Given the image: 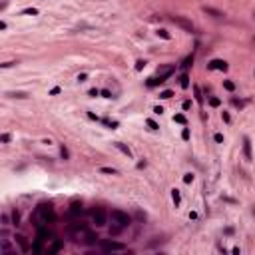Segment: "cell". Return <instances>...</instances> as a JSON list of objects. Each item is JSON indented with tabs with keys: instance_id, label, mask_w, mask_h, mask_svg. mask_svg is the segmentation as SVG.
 <instances>
[{
	"instance_id": "cell-1",
	"label": "cell",
	"mask_w": 255,
	"mask_h": 255,
	"mask_svg": "<svg viewBox=\"0 0 255 255\" xmlns=\"http://www.w3.org/2000/svg\"><path fill=\"white\" fill-rule=\"evenodd\" d=\"M38 217L42 223H54L56 221V213H54V207L50 203H40L38 205Z\"/></svg>"
},
{
	"instance_id": "cell-2",
	"label": "cell",
	"mask_w": 255,
	"mask_h": 255,
	"mask_svg": "<svg viewBox=\"0 0 255 255\" xmlns=\"http://www.w3.org/2000/svg\"><path fill=\"white\" fill-rule=\"evenodd\" d=\"M110 219H112V223L120 225L122 229H124V227H127V225L132 223V217H130L127 213H124L122 209H112V213H110Z\"/></svg>"
},
{
	"instance_id": "cell-3",
	"label": "cell",
	"mask_w": 255,
	"mask_h": 255,
	"mask_svg": "<svg viewBox=\"0 0 255 255\" xmlns=\"http://www.w3.org/2000/svg\"><path fill=\"white\" fill-rule=\"evenodd\" d=\"M106 219H108V213H106L104 207H94L92 209V221L96 223V227H104Z\"/></svg>"
},
{
	"instance_id": "cell-4",
	"label": "cell",
	"mask_w": 255,
	"mask_h": 255,
	"mask_svg": "<svg viewBox=\"0 0 255 255\" xmlns=\"http://www.w3.org/2000/svg\"><path fill=\"white\" fill-rule=\"evenodd\" d=\"M171 22L175 24V26H179L181 30H185V32H193V24H191V20H187V18H183V16H173L171 18Z\"/></svg>"
},
{
	"instance_id": "cell-5",
	"label": "cell",
	"mask_w": 255,
	"mask_h": 255,
	"mask_svg": "<svg viewBox=\"0 0 255 255\" xmlns=\"http://www.w3.org/2000/svg\"><path fill=\"white\" fill-rule=\"evenodd\" d=\"M102 249L106 253H112V251H126V245L120 243V241H104L102 243Z\"/></svg>"
},
{
	"instance_id": "cell-6",
	"label": "cell",
	"mask_w": 255,
	"mask_h": 255,
	"mask_svg": "<svg viewBox=\"0 0 255 255\" xmlns=\"http://www.w3.org/2000/svg\"><path fill=\"white\" fill-rule=\"evenodd\" d=\"M207 68L209 70H221V72H225L227 70V62H223V60H211L207 64Z\"/></svg>"
},
{
	"instance_id": "cell-7",
	"label": "cell",
	"mask_w": 255,
	"mask_h": 255,
	"mask_svg": "<svg viewBox=\"0 0 255 255\" xmlns=\"http://www.w3.org/2000/svg\"><path fill=\"white\" fill-rule=\"evenodd\" d=\"M243 154H245V160L251 162L253 160V154H251V142L249 138H243Z\"/></svg>"
},
{
	"instance_id": "cell-8",
	"label": "cell",
	"mask_w": 255,
	"mask_h": 255,
	"mask_svg": "<svg viewBox=\"0 0 255 255\" xmlns=\"http://www.w3.org/2000/svg\"><path fill=\"white\" fill-rule=\"evenodd\" d=\"M62 247H64V243H62L60 239H52V245H50V247H48L46 251H48V253H58V251H60Z\"/></svg>"
},
{
	"instance_id": "cell-9",
	"label": "cell",
	"mask_w": 255,
	"mask_h": 255,
	"mask_svg": "<svg viewBox=\"0 0 255 255\" xmlns=\"http://www.w3.org/2000/svg\"><path fill=\"white\" fill-rule=\"evenodd\" d=\"M203 12H205L207 16H213V18H223V12H219V10H215V8H209V6H203Z\"/></svg>"
},
{
	"instance_id": "cell-10",
	"label": "cell",
	"mask_w": 255,
	"mask_h": 255,
	"mask_svg": "<svg viewBox=\"0 0 255 255\" xmlns=\"http://www.w3.org/2000/svg\"><path fill=\"white\" fill-rule=\"evenodd\" d=\"M82 211H84V207H82L80 201H74V203L70 205V213H72V215H80Z\"/></svg>"
},
{
	"instance_id": "cell-11",
	"label": "cell",
	"mask_w": 255,
	"mask_h": 255,
	"mask_svg": "<svg viewBox=\"0 0 255 255\" xmlns=\"http://www.w3.org/2000/svg\"><path fill=\"white\" fill-rule=\"evenodd\" d=\"M116 148H118V150H120V152H122L124 156H127V158H132V150L127 148L126 144H122V142H116Z\"/></svg>"
},
{
	"instance_id": "cell-12",
	"label": "cell",
	"mask_w": 255,
	"mask_h": 255,
	"mask_svg": "<svg viewBox=\"0 0 255 255\" xmlns=\"http://www.w3.org/2000/svg\"><path fill=\"white\" fill-rule=\"evenodd\" d=\"M160 84H164V80H162L160 76H154V78H150V80L146 82L148 88H156V86H160Z\"/></svg>"
},
{
	"instance_id": "cell-13",
	"label": "cell",
	"mask_w": 255,
	"mask_h": 255,
	"mask_svg": "<svg viewBox=\"0 0 255 255\" xmlns=\"http://www.w3.org/2000/svg\"><path fill=\"white\" fill-rule=\"evenodd\" d=\"M16 243L20 245V249L26 253L28 251V243H26V237H22V235H16Z\"/></svg>"
},
{
	"instance_id": "cell-14",
	"label": "cell",
	"mask_w": 255,
	"mask_h": 255,
	"mask_svg": "<svg viewBox=\"0 0 255 255\" xmlns=\"http://www.w3.org/2000/svg\"><path fill=\"white\" fill-rule=\"evenodd\" d=\"M42 243H44V239H40V237H36V241H34V247H32V251H34V253H42V251H44Z\"/></svg>"
},
{
	"instance_id": "cell-15",
	"label": "cell",
	"mask_w": 255,
	"mask_h": 255,
	"mask_svg": "<svg viewBox=\"0 0 255 255\" xmlns=\"http://www.w3.org/2000/svg\"><path fill=\"white\" fill-rule=\"evenodd\" d=\"M38 237H40V239H44V241H48L52 235H50V231H48V229H44V227H38Z\"/></svg>"
},
{
	"instance_id": "cell-16",
	"label": "cell",
	"mask_w": 255,
	"mask_h": 255,
	"mask_svg": "<svg viewBox=\"0 0 255 255\" xmlns=\"http://www.w3.org/2000/svg\"><path fill=\"white\" fill-rule=\"evenodd\" d=\"M179 84H181L183 90L189 88V76H187V74H181V76H179Z\"/></svg>"
},
{
	"instance_id": "cell-17",
	"label": "cell",
	"mask_w": 255,
	"mask_h": 255,
	"mask_svg": "<svg viewBox=\"0 0 255 255\" xmlns=\"http://www.w3.org/2000/svg\"><path fill=\"white\" fill-rule=\"evenodd\" d=\"M171 199H173V203H175V205H179L181 195H179V191H177V189H171Z\"/></svg>"
},
{
	"instance_id": "cell-18",
	"label": "cell",
	"mask_w": 255,
	"mask_h": 255,
	"mask_svg": "<svg viewBox=\"0 0 255 255\" xmlns=\"http://www.w3.org/2000/svg\"><path fill=\"white\" fill-rule=\"evenodd\" d=\"M193 94H195V100L201 104V102H203V96H201V90H199V86H193Z\"/></svg>"
},
{
	"instance_id": "cell-19",
	"label": "cell",
	"mask_w": 255,
	"mask_h": 255,
	"mask_svg": "<svg viewBox=\"0 0 255 255\" xmlns=\"http://www.w3.org/2000/svg\"><path fill=\"white\" fill-rule=\"evenodd\" d=\"M209 106H211V108H219V106H221V100L215 98V96H211V98H209Z\"/></svg>"
},
{
	"instance_id": "cell-20",
	"label": "cell",
	"mask_w": 255,
	"mask_h": 255,
	"mask_svg": "<svg viewBox=\"0 0 255 255\" xmlns=\"http://www.w3.org/2000/svg\"><path fill=\"white\" fill-rule=\"evenodd\" d=\"M191 64H193V54H189V56L183 60V64H181V66H183V68H189Z\"/></svg>"
},
{
	"instance_id": "cell-21",
	"label": "cell",
	"mask_w": 255,
	"mask_h": 255,
	"mask_svg": "<svg viewBox=\"0 0 255 255\" xmlns=\"http://www.w3.org/2000/svg\"><path fill=\"white\" fill-rule=\"evenodd\" d=\"M173 122H177V124H183V126H185V116H183V114H175V116H173Z\"/></svg>"
},
{
	"instance_id": "cell-22",
	"label": "cell",
	"mask_w": 255,
	"mask_h": 255,
	"mask_svg": "<svg viewBox=\"0 0 255 255\" xmlns=\"http://www.w3.org/2000/svg\"><path fill=\"white\" fill-rule=\"evenodd\" d=\"M171 96H173V92H171V90H164V92L160 94V98H162V100H170Z\"/></svg>"
},
{
	"instance_id": "cell-23",
	"label": "cell",
	"mask_w": 255,
	"mask_h": 255,
	"mask_svg": "<svg viewBox=\"0 0 255 255\" xmlns=\"http://www.w3.org/2000/svg\"><path fill=\"white\" fill-rule=\"evenodd\" d=\"M223 88H225V90H229V92H233V90H235V84H233V82H229V80H223Z\"/></svg>"
},
{
	"instance_id": "cell-24",
	"label": "cell",
	"mask_w": 255,
	"mask_h": 255,
	"mask_svg": "<svg viewBox=\"0 0 255 255\" xmlns=\"http://www.w3.org/2000/svg\"><path fill=\"white\" fill-rule=\"evenodd\" d=\"M60 156H62V160H68V158H70V154H68L66 146H62V148H60Z\"/></svg>"
},
{
	"instance_id": "cell-25",
	"label": "cell",
	"mask_w": 255,
	"mask_h": 255,
	"mask_svg": "<svg viewBox=\"0 0 255 255\" xmlns=\"http://www.w3.org/2000/svg\"><path fill=\"white\" fill-rule=\"evenodd\" d=\"M100 171H102V173H110V175H116V173H118V171L114 170V168H102Z\"/></svg>"
},
{
	"instance_id": "cell-26",
	"label": "cell",
	"mask_w": 255,
	"mask_h": 255,
	"mask_svg": "<svg viewBox=\"0 0 255 255\" xmlns=\"http://www.w3.org/2000/svg\"><path fill=\"white\" fill-rule=\"evenodd\" d=\"M12 221H14V225H18V221H20V213L16 211V209L12 211Z\"/></svg>"
},
{
	"instance_id": "cell-27",
	"label": "cell",
	"mask_w": 255,
	"mask_h": 255,
	"mask_svg": "<svg viewBox=\"0 0 255 255\" xmlns=\"http://www.w3.org/2000/svg\"><path fill=\"white\" fill-rule=\"evenodd\" d=\"M146 124L150 126V130H160V126H158V122H154V120H148Z\"/></svg>"
},
{
	"instance_id": "cell-28",
	"label": "cell",
	"mask_w": 255,
	"mask_h": 255,
	"mask_svg": "<svg viewBox=\"0 0 255 255\" xmlns=\"http://www.w3.org/2000/svg\"><path fill=\"white\" fill-rule=\"evenodd\" d=\"M158 36H162L164 40H170V34H168V30H158Z\"/></svg>"
},
{
	"instance_id": "cell-29",
	"label": "cell",
	"mask_w": 255,
	"mask_h": 255,
	"mask_svg": "<svg viewBox=\"0 0 255 255\" xmlns=\"http://www.w3.org/2000/svg\"><path fill=\"white\" fill-rule=\"evenodd\" d=\"M10 96H12V98H20V100H22V98H28V94H24V92H16V94H10Z\"/></svg>"
},
{
	"instance_id": "cell-30",
	"label": "cell",
	"mask_w": 255,
	"mask_h": 255,
	"mask_svg": "<svg viewBox=\"0 0 255 255\" xmlns=\"http://www.w3.org/2000/svg\"><path fill=\"white\" fill-rule=\"evenodd\" d=\"M221 118H223V122H225V124H229V122H231V116H229L227 112H221Z\"/></svg>"
},
{
	"instance_id": "cell-31",
	"label": "cell",
	"mask_w": 255,
	"mask_h": 255,
	"mask_svg": "<svg viewBox=\"0 0 255 255\" xmlns=\"http://www.w3.org/2000/svg\"><path fill=\"white\" fill-rule=\"evenodd\" d=\"M24 14H32V16H36V14H38V10H36V8H26V10H24Z\"/></svg>"
},
{
	"instance_id": "cell-32",
	"label": "cell",
	"mask_w": 255,
	"mask_h": 255,
	"mask_svg": "<svg viewBox=\"0 0 255 255\" xmlns=\"http://www.w3.org/2000/svg\"><path fill=\"white\" fill-rule=\"evenodd\" d=\"M144 66H146L144 60H138V62H136V70H144Z\"/></svg>"
},
{
	"instance_id": "cell-33",
	"label": "cell",
	"mask_w": 255,
	"mask_h": 255,
	"mask_svg": "<svg viewBox=\"0 0 255 255\" xmlns=\"http://www.w3.org/2000/svg\"><path fill=\"white\" fill-rule=\"evenodd\" d=\"M183 181H185V183H191V181H193V175H191V173H185V175H183Z\"/></svg>"
},
{
	"instance_id": "cell-34",
	"label": "cell",
	"mask_w": 255,
	"mask_h": 255,
	"mask_svg": "<svg viewBox=\"0 0 255 255\" xmlns=\"http://www.w3.org/2000/svg\"><path fill=\"white\" fill-rule=\"evenodd\" d=\"M88 94H90V96H92V98H96V96H100V94H102V92H100V90H96V88H94V90H90V92H88Z\"/></svg>"
},
{
	"instance_id": "cell-35",
	"label": "cell",
	"mask_w": 255,
	"mask_h": 255,
	"mask_svg": "<svg viewBox=\"0 0 255 255\" xmlns=\"http://www.w3.org/2000/svg\"><path fill=\"white\" fill-rule=\"evenodd\" d=\"M154 114H158V116L164 114V108H162V106H156V108H154Z\"/></svg>"
},
{
	"instance_id": "cell-36",
	"label": "cell",
	"mask_w": 255,
	"mask_h": 255,
	"mask_svg": "<svg viewBox=\"0 0 255 255\" xmlns=\"http://www.w3.org/2000/svg\"><path fill=\"white\" fill-rule=\"evenodd\" d=\"M181 138H183V140H189V130H187V127L181 132Z\"/></svg>"
},
{
	"instance_id": "cell-37",
	"label": "cell",
	"mask_w": 255,
	"mask_h": 255,
	"mask_svg": "<svg viewBox=\"0 0 255 255\" xmlns=\"http://www.w3.org/2000/svg\"><path fill=\"white\" fill-rule=\"evenodd\" d=\"M0 140H2L4 144H8V142H10V134H2V138H0Z\"/></svg>"
},
{
	"instance_id": "cell-38",
	"label": "cell",
	"mask_w": 255,
	"mask_h": 255,
	"mask_svg": "<svg viewBox=\"0 0 255 255\" xmlns=\"http://www.w3.org/2000/svg\"><path fill=\"white\" fill-rule=\"evenodd\" d=\"M213 140H215L217 144H221V142H223V136H221V134H215V136H213Z\"/></svg>"
},
{
	"instance_id": "cell-39",
	"label": "cell",
	"mask_w": 255,
	"mask_h": 255,
	"mask_svg": "<svg viewBox=\"0 0 255 255\" xmlns=\"http://www.w3.org/2000/svg\"><path fill=\"white\" fill-rule=\"evenodd\" d=\"M88 80V74H78V82H86Z\"/></svg>"
},
{
	"instance_id": "cell-40",
	"label": "cell",
	"mask_w": 255,
	"mask_h": 255,
	"mask_svg": "<svg viewBox=\"0 0 255 255\" xmlns=\"http://www.w3.org/2000/svg\"><path fill=\"white\" fill-rule=\"evenodd\" d=\"M102 96H104V98H112V92H110V90H102Z\"/></svg>"
},
{
	"instance_id": "cell-41",
	"label": "cell",
	"mask_w": 255,
	"mask_h": 255,
	"mask_svg": "<svg viewBox=\"0 0 255 255\" xmlns=\"http://www.w3.org/2000/svg\"><path fill=\"white\" fill-rule=\"evenodd\" d=\"M50 94H52V96H56V94H60V88H58V86H56V88H52V90H50Z\"/></svg>"
},
{
	"instance_id": "cell-42",
	"label": "cell",
	"mask_w": 255,
	"mask_h": 255,
	"mask_svg": "<svg viewBox=\"0 0 255 255\" xmlns=\"http://www.w3.org/2000/svg\"><path fill=\"white\" fill-rule=\"evenodd\" d=\"M189 108H191V102L185 100V102H183V110H189Z\"/></svg>"
},
{
	"instance_id": "cell-43",
	"label": "cell",
	"mask_w": 255,
	"mask_h": 255,
	"mask_svg": "<svg viewBox=\"0 0 255 255\" xmlns=\"http://www.w3.org/2000/svg\"><path fill=\"white\" fill-rule=\"evenodd\" d=\"M14 64H16V62H4L2 68H10V66H14Z\"/></svg>"
}]
</instances>
